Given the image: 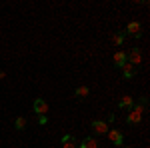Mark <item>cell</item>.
Returning a JSON list of instances; mask_svg holds the SVG:
<instances>
[{
  "label": "cell",
  "instance_id": "9",
  "mask_svg": "<svg viewBox=\"0 0 150 148\" xmlns=\"http://www.w3.org/2000/svg\"><path fill=\"white\" fill-rule=\"evenodd\" d=\"M132 106H134L132 96H122V98H120V102H118V108H122V110H130Z\"/></svg>",
  "mask_w": 150,
  "mask_h": 148
},
{
  "label": "cell",
  "instance_id": "3",
  "mask_svg": "<svg viewBox=\"0 0 150 148\" xmlns=\"http://www.w3.org/2000/svg\"><path fill=\"white\" fill-rule=\"evenodd\" d=\"M126 62H130L132 66H138L140 62H142V56H140V50H138V48H132V50L126 54Z\"/></svg>",
  "mask_w": 150,
  "mask_h": 148
},
{
  "label": "cell",
  "instance_id": "15",
  "mask_svg": "<svg viewBox=\"0 0 150 148\" xmlns=\"http://www.w3.org/2000/svg\"><path fill=\"white\" fill-rule=\"evenodd\" d=\"M46 122H48V118H46V116H38V124H40V126H44Z\"/></svg>",
  "mask_w": 150,
  "mask_h": 148
},
{
  "label": "cell",
  "instance_id": "12",
  "mask_svg": "<svg viewBox=\"0 0 150 148\" xmlns=\"http://www.w3.org/2000/svg\"><path fill=\"white\" fill-rule=\"evenodd\" d=\"M90 94V88L88 86H78L76 90H74V96H78V98H86Z\"/></svg>",
  "mask_w": 150,
  "mask_h": 148
},
{
  "label": "cell",
  "instance_id": "16",
  "mask_svg": "<svg viewBox=\"0 0 150 148\" xmlns=\"http://www.w3.org/2000/svg\"><path fill=\"white\" fill-rule=\"evenodd\" d=\"M122 148H130V146H122Z\"/></svg>",
  "mask_w": 150,
  "mask_h": 148
},
{
  "label": "cell",
  "instance_id": "7",
  "mask_svg": "<svg viewBox=\"0 0 150 148\" xmlns=\"http://www.w3.org/2000/svg\"><path fill=\"white\" fill-rule=\"evenodd\" d=\"M120 68H122V72H124V78L130 80V78H134V76H136V66H132L130 62H124Z\"/></svg>",
  "mask_w": 150,
  "mask_h": 148
},
{
  "label": "cell",
  "instance_id": "4",
  "mask_svg": "<svg viewBox=\"0 0 150 148\" xmlns=\"http://www.w3.org/2000/svg\"><path fill=\"white\" fill-rule=\"evenodd\" d=\"M34 112L38 114V116H46V112H48V104H46V100H42V98H36V100H34Z\"/></svg>",
  "mask_w": 150,
  "mask_h": 148
},
{
  "label": "cell",
  "instance_id": "1",
  "mask_svg": "<svg viewBox=\"0 0 150 148\" xmlns=\"http://www.w3.org/2000/svg\"><path fill=\"white\" fill-rule=\"evenodd\" d=\"M142 114H144V106H142V104H134V106L128 110L126 122L128 124H138L140 120H142Z\"/></svg>",
  "mask_w": 150,
  "mask_h": 148
},
{
  "label": "cell",
  "instance_id": "2",
  "mask_svg": "<svg viewBox=\"0 0 150 148\" xmlns=\"http://www.w3.org/2000/svg\"><path fill=\"white\" fill-rule=\"evenodd\" d=\"M108 138H110V142H112L114 146H122V142H124V134H122L120 130H116V128L108 130Z\"/></svg>",
  "mask_w": 150,
  "mask_h": 148
},
{
  "label": "cell",
  "instance_id": "13",
  "mask_svg": "<svg viewBox=\"0 0 150 148\" xmlns=\"http://www.w3.org/2000/svg\"><path fill=\"white\" fill-rule=\"evenodd\" d=\"M26 124H28V122H26V118H24V116H18V118H16V122H14V128H16V130H24Z\"/></svg>",
  "mask_w": 150,
  "mask_h": 148
},
{
  "label": "cell",
  "instance_id": "14",
  "mask_svg": "<svg viewBox=\"0 0 150 148\" xmlns=\"http://www.w3.org/2000/svg\"><path fill=\"white\" fill-rule=\"evenodd\" d=\"M124 38H126V34H124V32H116V34L112 36V42H114L116 46H120L122 42H124Z\"/></svg>",
  "mask_w": 150,
  "mask_h": 148
},
{
  "label": "cell",
  "instance_id": "5",
  "mask_svg": "<svg viewBox=\"0 0 150 148\" xmlns=\"http://www.w3.org/2000/svg\"><path fill=\"white\" fill-rule=\"evenodd\" d=\"M140 30H142L140 22H136V20H134V22H130V24L126 26L124 34H132V36H136V38H140V36H142V32H140Z\"/></svg>",
  "mask_w": 150,
  "mask_h": 148
},
{
  "label": "cell",
  "instance_id": "11",
  "mask_svg": "<svg viewBox=\"0 0 150 148\" xmlns=\"http://www.w3.org/2000/svg\"><path fill=\"white\" fill-rule=\"evenodd\" d=\"M78 148H98V140L88 136V138L82 140V144H78Z\"/></svg>",
  "mask_w": 150,
  "mask_h": 148
},
{
  "label": "cell",
  "instance_id": "10",
  "mask_svg": "<svg viewBox=\"0 0 150 148\" xmlns=\"http://www.w3.org/2000/svg\"><path fill=\"white\" fill-rule=\"evenodd\" d=\"M124 62H126V52H124V50H118V52L114 54V66L120 68Z\"/></svg>",
  "mask_w": 150,
  "mask_h": 148
},
{
  "label": "cell",
  "instance_id": "8",
  "mask_svg": "<svg viewBox=\"0 0 150 148\" xmlns=\"http://www.w3.org/2000/svg\"><path fill=\"white\" fill-rule=\"evenodd\" d=\"M62 148H78V142L72 134H64L62 136Z\"/></svg>",
  "mask_w": 150,
  "mask_h": 148
},
{
  "label": "cell",
  "instance_id": "6",
  "mask_svg": "<svg viewBox=\"0 0 150 148\" xmlns=\"http://www.w3.org/2000/svg\"><path fill=\"white\" fill-rule=\"evenodd\" d=\"M90 128H92L96 134H106V132H108V124L102 122V120H94L92 124H90Z\"/></svg>",
  "mask_w": 150,
  "mask_h": 148
}]
</instances>
